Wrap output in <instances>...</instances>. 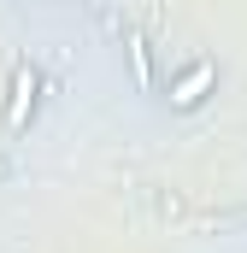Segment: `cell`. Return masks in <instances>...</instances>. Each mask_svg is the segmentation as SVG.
<instances>
[{
  "label": "cell",
  "instance_id": "obj_1",
  "mask_svg": "<svg viewBox=\"0 0 247 253\" xmlns=\"http://www.w3.org/2000/svg\"><path fill=\"white\" fill-rule=\"evenodd\" d=\"M36 100H41V77H36V65H18V71H12V88H6V129L30 124Z\"/></svg>",
  "mask_w": 247,
  "mask_h": 253
},
{
  "label": "cell",
  "instance_id": "obj_2",
  "mask_svg": "<svg viewBox=\"0 0 247 253\" xmlns=\"http://www.w3.org/2000/svg\"><path fill=\"white\" fill-rule=\"evenodd\" d=\"M212 83H218V65H212V59H194L183 77L171 83V106H177V112H194V106L206 100V88H212Z\"/></svg>",
  "mask_w": 247,
  "mask_h": 253
},
{
  "label": "cell",
  "instance_id": "obj_3",
  "mask_svg": "<svg viewBox=\"0 0 247 253\" xmlns=\"http://www.w3.org/2000/svg\"><path fill=\"white\" fill-rule=\"evenodd\" d=\"M124 47H129V65H135V88H153V53H147V36H141V30H129V36H124Z\"/></svg>",
  "mask_w": 247,
  "mask_h": 253
},
{
  "label": "cell",
  "instance_id": "obj_4",
  "mask_svg": "<svg viewBox=\"0 0 247 253\" xmlns=\"http://www.w3.org/2000/svg\"><path fill=\"white\" fill-rule=\"evenodd\" d=\"M0 177H6V159H0Z\"/></svg>",
  "mask_w": 247,
  "mask_h": 253
}]
</instances>
